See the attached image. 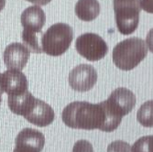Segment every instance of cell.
<instances>
[{
	"mask_svg": "<svg viewBox=\"0 0 153 152\" xmlns=\"http://www.w3.org/2000/svg\"><path fill=\"white\" fill-rule=\"evenodd\" d=\"M23 117L37 127L45 128L53 122L55 114L51 105L42 100L36 98L30 111Z\"/></svg>",
	"mask_w": 153,
	"mask_h": 152,
	"instance_id": "12",
	"label": "cell"
},
{
	"mask_svg": "<svg viewBox=\"0 0 153 152\" xmlns=\"http://www.w3.org/2000/svg\"><path fill=\"white\" fill-rule=\"evenodd\" d=\"M6 5V0H0V11H1Z\"/></svg>",
	"mask_w": 153,
	"mask_h": 152,
	"instance_id": "20",
	"label": "cell"
},
{
	"mask_svg": "<svg viewBox=\"0 0 153 152\" xmlns=\"http://www.w3.org/2000/svg\"><path fill=\"white\" fill-rule=\"evenodd\" d=\"M23 27L22 40L24 45L34 53H41L40 47L41 30L46 23V15L39 6H31L26 8L20 18Z\"/></svg>",
	"mask_w": 153,
	"mask_h": 152,
	"instance_id": "2",
	"label": "cell"
},
{
	"mask_svg": "<svg viewBox=\"0 0 153 152\" xmlns=\"http://www.w3.org/2000/svg\"><path fill=\"white\" fill-rule=\"evenodd\" d=\"M97 72L90 64H79L69 73V85L77 92L90 91L97 82Z\"/></svg>",
	"mask_w": 153,
	"mask_h": 152,
	"instance_id": "8",
	"label": "cell"
},
{
	"mask_svg": "<svg viewBox=\"0 0 153 152\" xmlns=\"http://www.w3.org/2000/svg\"><path fill=\"white\" fill-rule=\"evenodd\" d=\"M153 102L148 101L144 103L137 113V119L143 127L152 128L153 127Z\"/></svg>",
	"mask_w": 153,
	"mask_h": 152,
	"instance_id": "15",
	"label": "cell"
},
{
	"mask_svg": "<svg viewBox=\"0 0 153 152\" xmlns=\"http://www.w3.org/2000/svg\"><path fill=\"white\" fill-rule=\"evenodd\" d=\"M30 57V51L24 44L13 42L7 46L4 51V62L7 69L21 71Z\"/></svg>",
	"mask_w": 153,
	"mask_h": 152,
	"instance_id": "11",
	"label": "cell"
},
{
	"mask_svg": "<svg viewBox=\"0 0 153 152\" xmlns=\"http://www.w3.org/2000/svg\"><path fill=\"white\" fill-rule=\"evenodd\" d=\"M100 3L97 0H78L74 11L78 19L82 21H93L100 14Z\"/></svg>",
	"mask_w": 153,
	"mask_h": 152,
	"instance_id": "14",
	"label": "cell"
},
{
	"mask_svg": "<svg viewBox=\"0 0 153 152\" xmlns=\"http://www.w3.org/2000/svg\"><path fill=\"white\" fill-rule=\"evenodd\" d=\"M15 144L13 152H41L45 145V136L37 129L26 128L18 134Z\"/></svg>",
	"mask_w": 153,
	"mask_h": 152,
	"instance_id": "9",
	"label": "cell"
},
{
	"mask_svg": "<svg viewBox=\"0 0 153 152\" xmlns=\"http://www.w3.org/2000/svg\"><path fill=\"white\" fill-rule=\"evenodd\" d=\"M27 1H29L35 5H39V6H46L51 1V0H27Z\"/></svg>",
	"mask_w": 153,
	"mask_h": 152,
	"instance_id": "19",
	"label": "cell"
},
{
	"mask_svg": "<svg viewBox=\"0 0 153 152\" xmlns=\"http://www.w3.org/2000/svg\"><path fill=\"white\" fill-rule=\"evenodd\" d=\"M153 136H142L137 139L131 148V152H153Z\"/></svg>",
	"mask_w": 153,
	"mask_h": 152,
	"instance_id": "16",
	"label": "cell"
},
{
	"mask_svg": "<svg viewBox=\"0 0 153 152\" xmlns=\"http://www.w3.org/2000/svg\"><path fill=\"white\" fill-rule=\"evenodd\" d=\"M65 125L74 129H99L109 133L107 116L104 105L88 102L76 101L69 104L62 113Z\"/></svg>",
	"mask_w": 153,
	"mask_h": 152,
	"instance_id": "1",
	"label": "cell"
},
{
	"mask_svg": "<svg viewBox=\"0 0 153 152\" xmlns=\"http://www.w3.org/2000/svg\"><path fill=\"white\" fill-rule=\"evenodd\" d=\"M106 152H131V147L128 142L117 140L108 145Z\"/></svg>",
	"mask_w": 153,
	"mask_h": 152,
	"instance_id": "17",
	"label": "cell"
},
{
	"mask_svg": "<svg viewBox=\"0 0 153 152\" xmlns=\"http://www.w3.org/2000/svg\"><path fill=\"white\" fill-rule=\"evenodd\" d=\"M36 97L31 94L29 91L26 93L16 95V96H8L7 104L10 111L18 116H26L31 109Z\"/></svg>",
	"mask_w": 153,
	"mask_h": 152,
	"instance_id": "13",
	"label": "cell"
},
{
	"mask_svg": "<svg viewBox=\"0 0 153 152\" xmlns=\"http://www.w3.org/2000/svg\"><path fill=\"white\" fill-rule=\"evenodd\" d=\"M1 74V73H0ZM4 93V92H3V90H2V88H1V85H0V103H1V101H2V94Z\"/></svg>",
	"mask_w": 153,
	"mask_h": 152,
	"instance_id": "21",
	"label": "cell"
},
{
	"mask_svg": "<svg viewBox=\"0 0 153 152\" xmlns=\"http://www.w3.org/2000/svg\"><path fill=\"white\" fill-rule=\"evenodd\" d=\"M148 46L140 38H129L117 43L113 50V62L122 71L136 68L147 56Z\"/></svg>",
	"mask_w": 153,
	"mask_h": 152,
	"instance_id": "3",
	"label": "cell"
},
{
	"mask_svg": "<svg viewBox=\"0 0 153 152\" xmlns=\"http://www.w3.org/2000/svg\"><path fill=\"white\" fill-rule=\"evenodd\" d=\"M73 39V27L65 23H56L41 36L40 47L50 56H61L69 50Z\"/></svg>",
	"mask_w": 153,
	"mask_h": 152,
	"instance_id": "4",
	"label": "cell"
},
{
	"mask_svg": "<svg viewBox=\"0 0 153 152\" xmlns=\"http://www.w3.org/2000/svg\"><path fill=\"white\" fill-rule=\"evenodd\" d=\"M75 48L82 57L90 62L100 61L108 52V46L105 39L92 32L79 36L75 41Z\"/></svg>",
	"mask_w": 153,
	"mask_h": 152,
	"instance_id": "6",
	"label": "cell"
},
{
	"mask_svg": "<svg viewBox=\"0 0 153 152\" xmlns=\"http://www.w3.org/2000/svg\"><path fill=\"white\" fill-rule=\"evenodd\" d=\"M104 103L111 114L122 119L134 109L137 97L130 90L119 87L111 93L107 100L104 101Z\"/></svg>",
	"mask_w": 153,
	"mask_h": 152,
	"instance_id": "7",
	"label": "cell"
},
{
	"mask_svg": "<svg viewBox=\"0 0 153 152\" xmlns=\"http://www.w3.org/2000/svg\"><path fill=\"white\" fill-rule=\"evenodd\" d=\"M113 6L118 31L122 35L135 32L140 22V0H114Z\"/></svg>",
	"mask_w": 153,
	"mask_h": 152,
	"instance_id": "5",
	"label": "cell"
},
{
	"mask_svg": "<svg viewBox=\"0 0 153 152\" xmlns=\"http://www.w3.org/2000/svg\"><path fill=\"white\" fill-rule=\"evenodd\" d=\"M0 85L8 96H16L27 91L29 82L26 75L19 70L8 69L0 74Z\"/></svg>",
	"mask_w": 153,
	"mask_h": 152,
	"instance_id": "10",
	"label": "cell"
},
{
	"mask_svg": "<svg viewBox=\"0 0 153 152\" xmlns=\"http://www.w3.org/2000/svg\"><path fill=\"white\" fill-rule=\"evenodd\" d=\"M73 152H94L93 145L85 139L78 140L73 148Z\"/></svg>",
	"mask_w": 153,
	"mask_h": 152,
	"instance_id": "18",
	"label": "cell"
}]
</instances>
